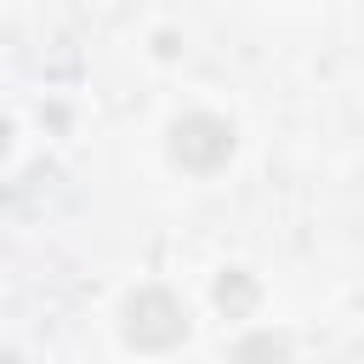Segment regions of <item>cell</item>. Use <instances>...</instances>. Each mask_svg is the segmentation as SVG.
<instances>
[{"label": "cell", "mask_w": 364, "mask_h": 364, "mask_svg": "<svg viewBox=\"0 0 364 364\" xmlns=\"http://www.w3.org/2000/svg\"><path fill=\"white\" fill-rule=\"evenodd\" d=\"M176 159L188 165V171H210V165H222L228 159V148H233V131L222 125V119H210V114H193V119H182L176 125Z\"/></svg>", "instance_id": "cell-2"}, {"label": "cell", "mask_w": 364, "mask_h": 364, "mask_svg": "<svg viewBox=\"0 0 364 364\" xmlns=\"http://www.w3.org/2000/svg\"><path fill=\"white\" fill-rule=\"evenodd\" d=\"M0 148H6V125H0Z\"/></svg>", "instance_id": "cell-3"}, {"label": "cell", "mask_w": 364, "mask_h": 364, "mask_svg": "<svg viewBox=\"0 0 364 364\" xmlns=\"http://www.w3.org/2000/svg\"><path fill=\"white\" fill-rule=\"evenodd\" d=\"M182 330H188V318H182V307H176L165 290H142V296L131 301V313H125V336H131L136 347H171Z\"/></svg>", "instance_id": "cell-1"}]
</instances>
